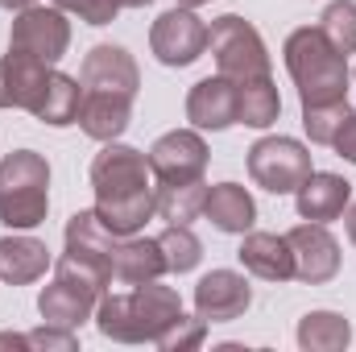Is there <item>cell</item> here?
I'll return each mask as SVG.
<instances>
[{
	"instance_id": "cell-12",
	"label": "cell",
	"mask_w": 356,
	"mask_h": 352,
	"mask_svg": "<svg viewBox=\"0 0 356 352\" xmlns=\"http://www.w3.org/2000/svg\"><path fill=\"white\" fill-rule=\"evenodd\" d=\"M249 303H253V286L236 269H211L195 286V311L207 323H232L249 311Z\"/></svg>"
},
{
	"instance_id": "cell-31",
	"label": "cell",
	"mask_w": 356,
	"mask_h": 352,
	"mask_svg": "<svg viewBox=\"0 0 356 352\" xmlns=\"http://www.w3.org/2000/svg\"><path fill=\"white\" fill-rule=\"evenodd\" d=\"M75 349H79V340H75L71 328L46 323L38 332H25V352H75Z\"/></svg>"
},
{
	"instance_id": "cell-38",
	"label": "cell",
	"mask_w": 356,
	"mask_h": 352,
	"mask_svg": "<svg viewBox=\"0 0 356 352\" xmlns=\"http://www.w3.org/2000/svg\"><path fill=\"white\" fill-rule=\"evenodd\" d=\"M178 4H186V8H199V4H211V0H178Z\"/></svg>"
},
{
	"instance_id": "cell-5",
	"label": "cell",
	"mask_w": 356,
	"mask_h": 352,
	"mask_svg": "<svg viewBox=\"0 0 356 352\" xmlns=\"http://www.w3.org/2000/svg\"><path fill=\"white\" fill-rule=\"evenodd\" d=\"M50 211V162L33 150H13L0 162V224L29 232Z\"/></svg>"
},
{
	"instance_id": "cell-14",
	"label": "cell",
	"mask_w": 356,
	"mask_h": 352,
	"mask_svg": "<svg viewBox=\"0 0 356 352\" xmlns=\"http://www.w3.org/2000/svg\"><path fill=\"white\" fill-rule=\"evenodd\" d=\"M186 120L195 129L207 133H224L232 125H241V99H236V83L228 75H211L199 79L191 95H186Z\"/></svg>"
},
{
	"instance_id": "cell-24",
	"label": "cell",
	"mask_w": 356,
	"mask_h": 352,
	"mask_svg": "<svg viewBox=\"0 0 356 352\" xmlns=\"http://www.w3.org/2000/svg\"><path fill=\"white\" fill-rule=\"evenodd\" d=\"M79 104H83V88L79 79L63 75V71H50V83L42 91V104H38V120L42 125H54V129H67L79 120Z\"/></svg>"
},
{
	"instance_id": "cell-18",
	"label": "cell",
	"mask_w": 356,
	"mask_h": 352,
	"mask_svg": "<svg viewBox=\"0 0 356 352\" xmlns=\"http://www.w3.org/2000/svg\"><path fill=\"white\" fill-rule=\"evenodd\" d=\"M203 216H207L220 232L245 237V232L253 228V220H257V203H253V195H249L241 182H216V186H207Z\"/></svg>"
},
{
	"instance_id": "cell-15",
	"label": "cell",
	"mask_w": 356,
	"mask_h": 352,
	"mask_svg": "<svg viewBox=\"0 0 356 352\" xmlns=\"http://www.w3.org/2000/svg\"><path fill=\"white\" fill-rule=\"evenodd\" d=\"M348 203H353V182L340 178V175H327V170H311L307 182L294 191L298 216H302V220H315V224L340 220Z\"/></svg>"
},
{
	"instance_id": "cell-29",
	"label": "cell",
	"mask_w": 356,
	"mask_h": 352,
	"mask_svg": "<svg viewBox=\"0 0 356 352\" xmlns=\"http://www.w3.org/2000/svg\"><path fill=\"white\" fill-rule=\"evenodd\" d=\"M319 33L340 50V54H356V4L353 0H332L319 13Z\"/></svg>"
},
{
	"instance_id": "cell-36",
	"label": "cell",
	"mask_w": 356,
	"mask_h": 352,
	"mask_svg": "<svg viewBox=\"0 0 356 352\" xmlns=\"http://www.w3.org/2000/svg\"><path fill=\"white\" fill-rule=\"evenodd\" d=\"M348 241L356 245V203H353V211H348Z\"/></svg>"
},
{
	"instance_id": "cell-16",
	"label": "cell",
	"mask_w": 356,
	"mask_h": 352,
	"mask_svg": "<svg viewBox=\"0 0 356 352\" xmlns=\"http://www.w3.org/2000/svg\"><path fill=\"white\" fill-rule=\"evenodd\" d=\"M133 120V99L129 95H112V91H88L83 88V104H79V129L91 141H120V133Z\"/></svg>"
},
{
	"instance_id": "cell-22",
	"label": "cell",
	"mask_w": 356,
	"mask_h": 352,
	"mask_svg": "<svg viewBox=\"0 0 356 352\" xmlns=\"http://www.w3.org/2000/svg\"><path fill=\"white\" fill-rule=\"evenodd\" d=\"M0 63H4V79H8V99H13V108L38 112L42 91L50 83V71H54V67H46V63H38V58H29V54H17V50H8Z\"/></svg>"
},
{
	"instance_id": "cell-6",
	"label": "cell",
	"mask_w": 356,
	"mask_h": 352,
	"mask_svg": "<svg viewBox=\"0 0 356 352\" xmlns=\"http://www.w3.org/2000/svg\"><path fill=\"white\" fill-rule=\"evenodd\" d=\"M207 50H211L220 75H228L232 83L269 75V50H266V42H261V33L245 17H236V13L216 17L207 25Z\"/></svg>"
},
{
	"instance_id": "cell-27",
	"label": "cell",
	"mask_w": 356,
	"mask_h": 352,
	"mask_svg": "<svg viewBox=\"0 0 356 352\" xmlns=\"http://www.w3.org/2000/svg\"><path fill=\"white\" fill-rule=\"evenodd\" d=\"M158 249H162L166 273H191L195 265L203 262V245H199V237L191 232V224H170V228L158 237Z\"/></svg>"
},
{
	"instance_id": "cell-13",
	"label": "cell",
	"mask_w": 356,
	"mask_h": 352,
	"mask_svg": "<svg viewBox=\"0 0 356 352\" xmlns=\"http://www.w3.org/2000/svg\"><path fill=\"white\" fill-rule=\"evenodd\" d=\"M79 83L88 91H112V95H129L137 99V88H141V71L133 63V54L124 46H91L83 67H79Z\"/></svg>"
},
{
	"instance_id": "cell-9",
	"label": "cell",
	"mask_w": 356,
	"mask_h": 352,
	"mask_svg": "<svg viewBox=\"0 0 356 352\" xmlns=\"http://www.w3.org/2000/svg\"><path fill=\"white\" fill-rule=\"evenodd\" d=\"M149 50H154V58L162 67H191V63H199L203 50H207V21L195 8H186V4L166 8L154 21V29H149Z\"/></svg>"
},
{
	"instance_id": "cell-19",
	"label": "cell",
	"mask_w": 356,
	"mask_h": 352,
	"mask_svg": "<svg viewBox=\"0 0 356 352\" xmlns=\"http://www.w3.org/2000/svg\"><path fill=\"white\" fill-rule=\"evenodd\" d=\"M166 273L162 262V249H158V237H120L116 241V253H112V282H124V286H141V282H154Z\"/></svg>"
},
{
	"instance_id": "cell-34",
	"label": "cell",
	"mask_w": 356,
	"mask_h": 352,
	"mask_svg": "<svg viewBox=\"0 0 356 352\" xmlns=\"http://www.w3.org/2000/svg\"><path fill=\"white\" fill-rule=\"evenodd\" d=\"M0 108H13V99H8V79H4V63H0Z\"/></svg>"
},
{
	"instance_id": "cell-17",
	"label": "cell",
	"mask_w": 356,
	"mask_h": 352,
	"mask_svg": "<svg viewBox=\"0 0 356 352\" xmlns=\"http://www.w3.org/2000/svg\"><path fill=\"white\" fill-rule=\"evenodd\" d=\"M236 257L261 282H290L294 278V253H290L286 237H277V232H245Z\"/></svg>"
},
{
	"instance_id": "cell-23",
	"label": "cell",
	"mask_w": 356,
	"mask_h": 352,
	"mask_svg": "<svg viewBox=\"0 0 356 352\" xmlns=\"http://www.w3.org/2000/svg\"><path fill=\"white\" fill-rule=\"evenodd\" d=\"M353 344V323L340 311H311L298 319V349L302 352H344Z\"/></svg>"
},
{
	"instance_id": "cell-28",
	"label": "cell",
	"mask_w": 356,
	"mask_h": 352,
	"mask_svg": "<svg viewBox=\"0 0 356 352\" xmlns=\"http://www.w3.org/2000/svg\"><path fill=\"white\" fill-rule=\"evenodd\" d=\"M348 99H332V104H307L302 108V129H307V137L315 141V145H332L336 141V133L344 129V120H348Z\"/></svg>"
},
{
	"instance_id": "cell-3",
	"label": "cell",
	"mask_w": 356,
	"mask_h": 352,
	"mask_svg": "<svg viewBox=\"0 0 356 352\" xmlns=\"http://www.w3.org/2000/svg\"><path fill=\"white\" fill-rule=\"evenodd\" d=\"M286 71L298 88L302 108L307 104H332V99H348V54H340L319 25H302L286 38Z\"/></svg>"
},
{
	"instance_id": "cell-11",
	"label": "cell",
	"mask_w": 356,
	"mask_h": 352,
	"mask_svg": "<svg viewBox=\"0 0 356 352\" xmlns=\"http://www.w3.org/2000/svg\"><path fill=\"white\" fill-rule=\"evenodd\" d=\"M286 245L294 253V278H302L307 286H323L340 273V245L327 232V224H298L286 232Z\"/></svg>"
},
{
	"instance_id": "cell-7",
	"label": "cell",
	"mask_w": 356,
	"mask_h": 352,
	"mask_svg": "<svg viewBox=\"0 0 356 352\" xmlns=\"http://www.w3.org/2000/svg\"><path fill=\"white\" fill-rule=\"evenodd\" d=\"M249 175L269 195H294L311 175V150L294 137H261L249 150Z\"/></svg>"
},
{
	"instance_id": "cell-8",
	"label": "cell",
	"mask_w": 356,
	"mask_h": 352,
	"mask_svg": "<svg viewBox=\"0 0 356 352\" xmlns=\"http://www.w3.org/2000/svg\"><path fill=\"white\" fill-rule=\"evenodd\" d=\"M67 46H71V21H67V13L58 4L54 8L29 4V8L17 13L13 33H8V50L29 54V58H38L46 67H54L67 54Z\"/></svg>"
},
{
	"instance_id": "cell-21",
	"label": "cell",
	"mask_w": 356,
	"mask_h": 352,
	"mask_svg": "<svg viewBox=\"0 0 356 352\" xmlns=\"http://www.w3.org/2000/svg\"><path fill=\"white\" fill-rule=\"evenodd\" d=\"M50 269V249L33 237H0V282L29 286Z\"/></svg>"
},
{
	"instance_id": "cell-26",
	"label": "cell",
	"mask_w": 356,
	"mask_h": 352,
	"mask_svg": "<svg viewBox=\"0 0 356 352\" xmlns=\"http://www.w3.org/2000/svg\"><path fill=\"white\" fill-rule=\"evenodd\" d=\"M236 99H241V125H249V129H269L282 112V95L269 75L236 83Z\"/></svg>"
},
{
	"instance_id": "cell-35",
	"label": "cell",
	"mask_w": 356,
	"mask_h": 352,
	"mask_svg": "<svg viewBox=\"0 0 356 352\" xmlns=\"http://www.w3.org/2000/svg\"><path fill=\"white\" fill-rule=\"evenodd\" d=\"M29 4H38V0H0V8H17V13L29 8Z\"/></svg>"
},
{
	"instance_id": "cell-10",
	"label": "cell",
	"mask_w": 356,
	"mask_h": 352,
	"mask_svg": "<svg viewBox=\"0 0 356 352\" xmlns=\"http://www.w3.org/2000/svg\"><path fill=\"white\" fill-rule=\"evenodd\" d=\"M207 141L195 129H175L162 133L149 145V170L158 182H199L207 170Z\"/></svg>"
},
{
	"instance_id": "cell-30",
	"label": "cell",
	"mask_w": 356,
	"mask_h": 352,
	"mask_svg": "<svg viewBox=\"0 0 356 352\" xmlns=\"http://www.w3.org/2000/svg\"><path fill=\"white\" fill-rule=\"evenodd\" d=\"M203 336H207V319L195 311V315H178L175 323L154 340L162 352H191V349H199L203 344Z\"/></svg>"
},
{
	"instance_id": "cell-4",
	"label": "cell",
	"mask_w": 356,
	"mask_h": 352,
	"mask_svg": "<svg viewBox=\"0 0 356 352\" xmlns=\"http://www.w3.org/2000/svg\"><path fill=\"white\" fill-rule=\"evenodd\" d=\"M108 286H112V273L108 269L83 262V257L63 253L58 265H54V282L42 286V294H38V311H42L46 323L75 332L79 323L95 319V303H99V294Z\"/></svg>"
},
{
	"instance_id": "cell-32",
	"label": "cell",
	"mask_w": 356,
	"mask_h": 352,
	"mask_svg": "<svg viewBox=\"0 0 356 352\" xmlns=\"http://www.w3.org/2000/svg\"><path fill=\"white\" fill-rule=\"evenodd\" d=\"M63 13H75L88 25H112L120 13V0H54Z\"/></svg>"
},
{
	"instance_id": "cell-2",
	"label": "cell",
	"mask_w": 356,
	"mask_h": 352,
	"mask_svg": "<svg viewBox=\"0 0 356 352\" xmlns=\"http://www.w3.org/2000/svg\"><path fill=\"white\" fill-rule=\"evenodd\" d=\"M178 315H182L178 290L162 286L158 278L133 286L129 294H108L104 290L99 303H95V328L116 344H154Z\"/></svg>"
},
{
	"instance_id": "cell-33",
	"label": "cell",
	"mask_w": 356,
	"mask_h": 352,
	"mask_svg": "<svg viewBox=\"0 0 356 352\" xmlns=\"http://www.w3.org/2000/svg\"><path fill=\"white\" fill-rule=\"evenodd\" d=\"M332 145H336V154H340L344 162H353L356 166V112H348V120H344V129L336 133Z\"/></svg>"
},
{
	"instance_id": "cell-25",
	"label": "cell",
	"mask_w": 356,
	"mask_h": 352,
	"mask_svg": "<svg viewBox=\"0 0 356 352\" xmlns=\"http://www.w3.org/2000/svg\"><path fill=\"white\" fill-rule=\"evenodd\" d=\"M158 199V216L170 224H191L195 216H203V199H207V182H158L154 186Z\"/></svg>"
},
{
	"instance_id": "cell-1",
	"label": "cell",
	"mask_w": 356,
	"mask_h": 352,
	"mask_svg": "<svg viewBox=\"0 0 356 352\" xmlns=\"http://www.w3.org/2000/svg\"><path fill=\"white\" fill-rule=\"evenodd\" d=\"M154 170H149V154L120 145V141H104V150L91 162V191H95V216L116 232V237H133L145 228L149 216H158V199H154Z\"/></svg>"
},
{
	"instance_id": "cell-20",
	"label": "cell",
	"mask_w": 356,
	"mask_h": 352,
	"mask_svg": "<svg viewBox=\"0 0 356 352\" xmlns=\"http://www.w3.org/2000/svg\"><path fill=\"white\" fill-rule=\"evenodd\" d=\"M116 232L95 216V207L91 211H75L71 220H67V253L71 257H83V262L99 265V269H108L112 273V253H116Z\"/></svg>"
},
{
	"instance_id": "cell-37",
	"label": "cell",
	"mask_w": 356,
	"mask_h": 352,
	"mask_svg": "<svg viewBox=\"0 0 356 352\" xmlns=\"http://www.w3.org/2000/svg\"><path fill=\"white\" fill-rule=\"evenodd\" d=\"M145 4H154V0H120V8H145Z\"/></svg>"
}]
</instances>
